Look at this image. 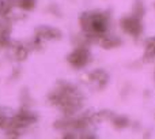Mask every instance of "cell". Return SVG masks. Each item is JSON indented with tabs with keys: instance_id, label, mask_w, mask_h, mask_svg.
<instances>
[{
	"instance_id": "obj_1",
	"label": "cell",
	"mask_w": 155,
	"mask_h": 139,
	"mask_svg": "<svg viewBox=\"0 0 155 139\" xmlns=\"http://www.w3.org/2000/svg\"><path fill=\"white\" fill-rule=\"evenodd\" d=\"M88 57H90V52H88L84 46H79V48H76L75 51L70 55L71 64H72V67H76V68L84 67L88 63Z\"/></svg>"
}]
</instances>
